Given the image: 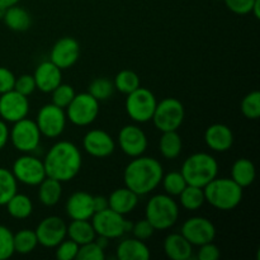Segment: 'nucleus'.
I'll use <instances>...</instances> for the list:
<instances>
[{
    "label": "nucleus",
    "mask_w": 260,
    "mask_h": 260,
    "mask_svg": "<svg viewBox=\"0 0 260 260\" xmlns=\"http://www.w3.org/2000/svg\"><path fill=\"white\" fill-rule=\"evenodd\" d=\"M14 253V234L9 228L0 225V260L12 258Z\"/></svg>",
    "instance_id": "58836bf2"
},
{
    "label": "nucleus",
    "mask_w": 260,
    "mask_h": 260,
    "mask_svg": "<svg viewBox=\"0 0 260 260\" xmlns=\"http://www.w3.org/2000/svg\"><path fill=\"white\" fill-rule=\"evenodd\" d=\"M35 231L40 245L56 248L68 236V225L58 216H48L38 223Z\"/></svg>",
    "instance_id": "4468645a"
},
{
    "label": "nucleus",
    "mask_w": 260,
    "mask_h": 260,
    "mask_svg": "<svg viewBox=\"0 0 260 260\" xmlns=\"http://www.w3.org/2000/svg\"><path fill=\"white\" fill-rule=\"evenodd\" d=\"M183 149L182 137L178 131L162 132L159 140V150L162 157L168 160L177 159Z\"/></svg>",
    "instance_id": "c756f323"
},
{
    "label": "nucleus",
    "mask_w": 260,
    "mask_h": 260,
    "mask_svg": "<svg viewBox=\"0 0 260 260\" xmlns=\"http://www.w3.org/2000/svg\"><path fill=\"white\" fill-rule=\"evenodd\" d=\"M18 182L12 170L0 168V206L7 205L8 201L17 193Z\"/></svg>",
    "instance_id": "473e14b6"
},
{
    "label": "nucleus",
    "mask_w": 260,
    "mask_h": 260,
    "mask_svg": "<svg viewBox=\"0 0 260 260\" xmlns=\"http://www.w3.org/2000/svg\"><path fill=\"white\" fill-rule=\"evenodd\" d=\"M36 89H37V86H36V81L33 75L23 74V75L15 78L14 90H17L18 93H20L22 95L29 96L30 94L35 93Z\"/></svg>",
    "instance_id": "79ce46f5"
},
{
    "label": "nucleus",
    "mask_w": 260,
    "mask_h": 260,
    "mask_svg": "<svg viewBox=\"0 0 260 260\" xmlns=\"http://www.w3.org/2000/svg\"><path fill=\"white\" fill-rule=\"evenodd\" d=\"M241 113L248 119H258L260 117V93L258 90L250 91L243 98L240 104Z\"/></svg>",
    "instance_id": "e433bc0d"
},
{
    "label": "nucleus",
    "mask_w": 260,
    "mask_h": 260,
    "mask_svg": "<svg viewBox=\"0 0 260 260\" xmlns=\"http://www.w3.org/2000/svg\"><path fill=\"white\" fill-rule=\"evenodd\" d=\"M180 173L189 185L205 188L218 174V162L207 152H196L188 156L182 165Z\"/></svg>",
    "instance_id": "20e7f679"
},
{
    "label": "nucleus",
    "mask_w": 260,
    "mask_h": 260,
    "mask_svg": "<svg viewBox=\"0 0 260 260\" xmlns=\"http://www.w3.org/2000/svg\"><path fill=\"white\" fill-rule=\"evenodd\" d=\"M220 249H218L217 245L213 244V241L212 243H207L201 245L197 254L198 259L200 260H217L220 258Z\"/></svg>",
    "instance_id": "49530a36"
},
{
    "label": "nucleus",
    "mask_w": 260,
    "mask_h": 260,
    "mask_svg": "<svg viewBox=\"0 0 260 260\" xmlns=\"http://www.w3.org/2000/svg\"><path fill=\"white\" fill-rule=\"evenodd\" d=\"M164 169L159 160L151 156L134 157L123 172L124 187L137 196H146L156 189L161 183Z\"/></svg>",
    "instance_id": "f03ea898"
},
{
    "label": "nucleus",
    "mask_w": 260,
    "mask_h": 260,
    "mask_svg": "<svg viewBox=\"0 0 260 260\" xmlns=\"http://www.w3.org/2000/svg\"><path fill=\"white\" fill-rule=\"evenodd\" d=\"M10 217L15 220H25L33 212V202L27 194L15 193L5 205Z\"/></svg>",
    "instance_id": "c85d7f7f"
},
{
    "label": "nucleus",
    "mask_w": 260,
    "mask_h": 260,
    "mask_svg": "<svg viewBox=\"0 0 260 260\" xmlns=\"http://www.w3.org/2000/svg\"><path fill=\"white\" fill-rule=\"evenodd\" d=\"M66 215L71 220H90L95 213L93 205V196L88 192H75L68 198L65 205Z\"/></svg>",
    "instance_id": "aec40b11"
},
{
    "label": "nucleus",
    "mask_w": 260,
    "mask_h": 260,
    "mask_svg": "<svg viewBox=\"0 0 260 260\" xmlns=\"http://www.w3.org/2000/svg\"><path fill=\"white\" fill-rule=\"evenodd\" d=\"M178 197H179L180 206L187 211L200 210L206 202L203 188L194 187V185L189 184L182 190V193Z\"/></svg>",
    "instance_id": "7c9ffc66"
},
{
    "label": "nucleus",
    "mask_w": 260,
    "mask_h": 260,
    "mask_svg": "<svg viewBox=\"0 0 260 260\" xmlns=\"http://www.w3.org/2000/svg\"><path fill=\"white\" fill-rule=\"evenodd\" d=\"M4 14H5V8L0 7V19L2 20H3V17H4Z\"/></svg>",
    "instance_id": "864d4df0"
},
{
    "label": "nucleus",
    "mask_w": 260,
    "mask_h": 260,
    "mask_svg": "<svg viewBox=\"0 0 260 260\" xmlns=\"http://www.w3.org/2000/svg\"><path fill=\"white\" fill-rule=\"evenodd\" d=\"M29 113L28 96L22 95L17 90L0 94V118L7 123H14L25 118Z\"/></svg>",
    "instance_id": "2eb2a0df"
},
{
    "label": "nucleus",
    "mask_w": 260,
    "mask_h": 260,
    "mask_svg": "<svg viewBox=\"0 0 260 260\" xmlns=\"http://www.w3.org/2000/svg\"><path fill=\"white\" fill-rule=\"evenodd\" d=\"M255 165L246 157L238 159L231 168V179L241 188L250 187L255 180Z\"/></svg>",
    "instance_id": "a878e982"
},
{
    "label": "nucleus",
    "mask_w": 260,
    "mask_h": 260,
    "mask_svg": "<svg viewBox=\"0 0 260 260\" xmlns=\"http://www.w3.org/2000/svg\"><path fill=\"white\" fill-rule=\"evenodd\" d=\"M95 243L98 244L102 249H104V250H106L109 245V239L104 238V236H98V238H95Z\"/></svg>",
    "instance_id": "8fccbe9b"
},
{
    "label": "nucleus",
    "mask_w": 260,
    "mask_h": 260,
    "mask_svg": "<svg viewBox=\"0 0 260 260\" xmlns=\"http://www.w3.org/2000/svg\"><path fill=\"white\" fill-rule=\"evenodd\" d=\"M12 173L17 182L29 187H37L47 177L43 160L29 154L22 155L13 162Z\"/></svg>",
    "instance_id": "9b49d317"
},
{
    "label": "nucleus",
    "mask_w": 260,
    "mask_h": 260,
    "mask_svg": "<svg viewBox=\"0 0 260 260\" xmlns=\"http://www.w3.org/2000/svg\"><path fill=\"white\" fill-rule=\"evenodd\" d=\"M66 118L78 127L90 126L99 114V102L86 93L75 94L73 101L66 107Z\"/></svg>",
    "instance_id": "0eeeda50"
},
{
    "label": "nucleus",
    "mask_w": 260,
    "mask_h": 260,
    "mask_svg": "<svg viewBox=\"0 0 260 260\" xmlns=\"http://www.w3.org/2000/svg\"><path fill=\"white\" fill-rule=\"evenodd\" d=\"M160 184H162L164 192L167 194L172 196V197H178L182 193V190L188 185L180 172H170L168 174H164Z\"/></svg>",
    "instance_id": "f704fd0d"
},
{
    "label": "nucleus",
    "mask_w": 260,
    "mask_h": 260,
    "mask_svg": "<svg viewBox=\"0 0 260 260\" xmlns=\"http://www.w3.org/2000/svg\"><path fill=\"white\" fill-rule=\"evenodd\" d=\"M83 149L90 156L103 159L113 154L116 142L108 132L103 129H90L83 137Z\"/></svg>",
    "instance_id": "a211bd4d"
},
{
    "label": "nucleus",
    "mask_w": 260,
    "mask_h": 260,
    "mask_svg": "<svg viewBox=\"0 0 260 260\" xmlns=\"http://www.w3.org/2000/svg\"><path fill=\"white\" fill-rule=\"evenodd\" d=\"M79 251V245L71 239H63L57 246H56V258L60 260H74L76 259Z\"/></svg>",
    "instance_id": "a19ab883"
},
{
    "label": "nucleus",
    "mask_w": 260,
    "mask_h": 260,
    "mask_svg": "<svg viewBox=\"0 0 260 260\" xmlns=\"http://www.w3.org/2000/svg\"><path fill=\"white\" fill-rule=\"evenodd\" d=\"M3 22L5 23V25L10 30H14V32H25V30H28L30 28L32 17H30L28 10L19 7L18 4H15L5 9Z\"/></svg>",
    "instance_id": "393cba45"
},
{
    "label": "nucleus",
    "mask_w": 260,
    "mask_h": 260,
    "mask_svg": "<svg viewBox=\"0 0 260 260\" xmlns=\"http://www.w3.org/2000/svg\"><path fill=\"white\" fill-rule=\"evenodd\" d=\"M38 245L37 235L35 230L30 229H22L14 234V251L20 255H27L33 250H36Z\"/></svg>",
    "instance_id": "2f4dec72"
},
{
    "label": "nucleus",
    "mask_w": 260,
    "mask_h": 260,
    "mask_svg": "<svg viewBox=\"0 0 260 260\" xmlns=\"http://www.w3.org/2000/svg\"><path fill=\"white\" fill-rule=\"evenodd\" d=\"M33 78L38 90L42 93H51L62 83V70L50 60L43 61L36 68Z\"/></svg>",
    "instance_id": "6ab92c4d"
},
{
    "label": "nucleus",
    "mask_w": 260,
    "mask_h": 260,
    "mask_svg": "<svg viewBox=\"0 0 260 260\" xmlns=\"http://www.w3.org/2000/svg\"><path fill=\"white\" fill-rule=\"evenodd\" d=\"M75 89L70 85V84H62L61 83L57 88L53 89L51 91V95H52V103L56 104L60 108L65 109L66 107L70 104V102L73 101V98L75 96Z\"/></svg>",
    "instance_id": "4c0bfd02"
},
{
    "label": "nucleus",
    "mask_w": 260,
    "mask_h": 260,
    "mask_svg": "<svg viewBox=\"0 0 260 260\" xmlns=\"http://www.w3.org/2000/svg\"><path fill=\"white\" fill-rule=\"evenodd\" d=\"M93 205L95 212L106 210V208H108V198L104 197V196H93Z\"/></svg>",
    "instance_id": "09e8293b"
},
{
    "label": "nucleus",
    "mask_w": 260,
    "mask_h": 260,
    "mask_svg": "<svg viewBox=\"0 0 260 260\" xmlns=\"http://www.w3.org/2000/svg\"><path fill=\"white\" fill-rule=\"evenodd\" d=\"M90 220L96 236H104L111 240V239L121 238L126 234L124 230L126 218L123 217V215L111 210L109 207L94 213Z\"/></svg>",
    "instance_id": "f8f14e48"
},
{
    "label": "nucleus",
    "mask_w": 260,
    "mask_h": 260,
    "mask_svg": "<svg viewBox=\"0 0 260 260\" xmlns=\"http://www.w3.org/2000/svg\"><path fill=\"white\" fill-rule=\"evenodd\" d=\"M114 89L121 91L122 94H129L134 90H136L139 86H141L140 83V76L132 70H122L114 78Z\"/></svg>",
    "instance_id": "72a5a7b5"
},
{
    "label": "nucleus",
    "mask_w": 260,
    "mask_h": 260,
    "mask_svg": "<svg viewBox=\"0 0 260 260\" xmlns=\"http://www.w3.org/2000/svg\"><path fill=\"white\" fill-rule=\"evenodd\" d=\"M80 56V45L73 37H62L56 41L50 52V61L61 70L70 69L78 62Z\"/></svg>",
    "instance_id": "f3484780"
},
{
    "label": "nucleus",
    "mask_w": 260,
    "mask_h": 260,
    "mask_svg": "<svg viewBox=\"0 0 260 260\" xmlns=\"http://www.w3.org/2000/svg\"><path fill=\"white\" fill-rule=\"evenodd\" d=\"M180 234L193 246H201L215 240L216 228L208 218L194 216L184 221L180 229Z\"/></svg>",
    "instance_id": "ddd939ff"
},
{
    "label": "nucleus",
    "mask_w": 260,
    "mask_h": 260,
    "mask_svg": "<svg viewBox=\"0 0 260 260\" xmlns=\"http://www.w3.org/2000/svg\"><path fill=\"white\" fill-rule=\"evenodd\" d=\"M229 10L239 15H245L251 13L255 0H223Z\"/></svg>",
    "instance_id": "c03bdc74"
},
{
    "label": "nucleus",
    "mask_w": 260,
    "mask_h": 260,
    "mask_svg": "<svg viewBox=\"0 0 260 260\" xmlns=\"http://www.w3.org/2000/svg\"><path fill=\"white\" fill-rule=\"evenodd\" d=\"M162 249L168 258L173 260H188L193 255V245L182 234H169L165 238Z\"/></svg>",
    "instance_id": "4be33fe9"
},
{
    "label": "nucleus",
    "mask_w": 260,
    "mask_h": 260,
    "mask_svg": "<svg viewBox=\"0 0 260 260\" xmlns=\"http://www.w3.org/2000/svg\"><path fill=\"white\" fill-rule=\"evenodd\" d=\"M19 2H20V0H0V7H3V8H5V9H7V8L12 7V5L18 4Z\"/></svg>",
    "instance_id": "603ef678"
},
{
    "label": "nucleus",
    "mask_w": 260,
    "mask_h": 260,
    "mask_svg": "<svg viewBox=\"0 0 260 260\" xmlns=\"http://www.w3.org/2000/svg\"><path fill=\"white\" fill-rule=\"evenodd\" d=\"M205 142L212 151L226 152L233 147L234 134L223 123H213L205 132Z\"/></svg>",
    "instance_id": "412c9836"
},
{
    "label": "nucleus",
    "mask_w": 260,
    "mask_h": 260,
    "mask_svg": "<svg viewBox=\"0 0 260 260\" xmlns=\"http://www.w3.org/2000/svg\"><path fill=\"white\" fill-rule=\"evenodd\" d=\"M145 218L154 226L155 230H168L173 228L179 218V205L167 193L155 194L147 202Z\"/></svg>",
    "instance_id": "39448f33"
},
{
    "label": "nucleus",
    "mask_w": 260,
    "mask_h": 260,
    "mask_svg": "<svg viewBox=\"0 0 260 260\" xmlns=\"http://www.w3.org/2000/svg\"><path fill=\"white\" fill-rule=\"evenodd\" d=\"M68 236L80 246L95 240L96 234L89 220H71L68 226Z\"/></svg>",
    "instance_id": "cd10ccee"
},
{
    "label": "nucleus",
    "mask_w": 260,
    "mask_h": 260,
    "mask_svg": "<svg viewBox=\"0 0 260 260\" xmlns=\"http://www.w3.org/2000/svg\"><path fill=\"white\" fill-rule=\"evenodd\" d=\"M251 14H253L256 19L260 18V0H255L253 8H251Z\"/></svg>",
    "instance_id": "3c124183"
},
{
    "label": "nucleus",
    "mask_w": 260,
    "mask_h": 260,
    "mask_svg": "<svg viewBox=\"0 0 260 260\" xmlns=\"http://www.w3.org/2000/svg\"><path fill=\"white\" fill-rule=\"evenodd\" d=\"M243 189L230 178H217L211 180L205 188L206 202L220 211H231L240 205Z\"/></svg>",
    "instance_id": "7ed1b4c3"
},
{
    "label": "nucleus",
    "mask_w": 260,
    "mask_h": 260,
    "mask_svg": "<svg viewBox=\"0 0 260 260\" xmlns=\"http://www.w3.org/2000/svg\"><path fill=\"white\" fill-rule=\"evenodd\" d=\"M15 75L8 68L0 66V94L7 93L14 89Z\"/></svg>",
    "instance_id": "a18cd8bd"
},
{
    "label": "nucleus",
    "mask_w": 260,
    "mask_h": 260,
    "mask_svg": "<svg viewBox=\"0 0 260 260\" xmlns=\"http://www.w3.org/2000/svg\"><path fill=\"white\" fill-rule=\"evenodd\" d=\"M62 196V183L46 177L38 184V200L46 207L57 205Z\"/></svg>",
    "instance_id": "bb28decb"
},
{
    "label": "nucleus",
    "mask_w": 260,
    "mask_h": 260,
    "mask_svg": "<svg viewBox=\"0 0 260 260\" xmlns=\"http://www.w3.org/2000/svg\"><path fill=\"white\" fill-rule=\"evenodd\" d=\"M116 254L119 260H147L151 256L145 241L136 238L122 240L117 246Z\"/></svg>",
    "instance_id": "b1692460"
},
{
    "label": "nucleus",
    "mask_w": 260,
    "mask_h": 260,
    "mask_svg": "<svg viewBox=\"0 0 260 260\" xmlns=\"http://www.w3.org/2000/svg\"><path fill=\"white\" fill-rule=\"evenodd\" d=\"M157 101L151 90L146 88H139L127 94L126 112L129 118L136 123H146L151 121Z\"/></svg>",
    "instance_id": "1a4fd4ad"
},
{
    "label": "nucleus",
    "mask_w": 260,
    "mask_h": 260,
    "mask_svg": "<svg viewBox=\"0 0 260 260\" xmlns=\"http://www.w3.org/2000/svg\"><path fill=\"white\" fill-rule=\"evenodd\" d=\"M66 121L68 118H66L65 109L50 103L41 107L37 113L36 123L42 136L47 139H57L65 131Z\"/></svg>",
    "instance_id": "9d476101"
},
{
    "label": "nucleus",
    "mask_w": 260,
    "mask_h": 260,
    "mask_svg": "<svg viewBox=\"0 0 260 260\" xmlns=\"http://www.w3.org/2000/svg\"><path fill=\"white\" fill-rule=\"evenodd\" d=\"M78 260H104L106 259V250L102 249L95 240L86 243L84 245L79 246L78 255H76Z\"/></svg>",
    "instance_id": "ea45409f"
},
{
    "label": "nucleus",
    "mask_w": 260,
    "mask_h": 260,
    "mask_svg": "<svg viewBox=\"0 0 260 260\" xmlns=\"http://www.w3.org/2000/svg\"><path fill=\"white\" fill-rule=\"evenodd\" d=\"M88 93L93 95L98 102L107 101L111 98L114 93L113 81L108 80L106 78H96L90 83L88 89Z\"/></svg>",
    "instance_id": "c9c22d12"
},
{
    "label": "nucleus",
    "mask_w": 260,
    "mask_h": 260,
    "mask_svg": "<svg viewBox=\"0 0 260 260\" xmlns=\"http://www.w3.org/2000/svg\"><path fill=\"white\" fill-rule=\"evenodd\" d=\"M40 128H38L36 121L28 119L27 117L20 121L13 123L12 128H9V140L15 150L29 154L38 149L41 142Z\"/></svg>",
    "instance_id": "6e6552de"
},
{
    "label": "nucleus",
    "mask_w": 260,
    "mask_h": 260,
    "mask_svg": "<svg viewBox=\"0 0 260 260\" xmlns=\"http://www.w3.org/2000/svg\"><path fill=\"white\" fill-rule=\"evenodd\" d=\"M139 203V196L127 187L113 190L108 197V207L121 215L131 213Z\"/></svg>",
    "instance_id": "5701e85b"
},
{
    "label": "nucleus",
    "mask_w": 260,
    "mask_h": 260,
    "mask_svg": "<svg viewBox=\"0 0 260 260\" xmlns=\"http://www.w3.org/2000/svg\"><path fill=\"white\" fill-rule=\"evenodd\" d=\"M43 165L48 178L61 183L70 182L80 172L83 156L75 144L70 141H58L47 151Z\"/></svg>",
    "instance_id": "f257e3e1"
},
{
    "label": "nucleus",
    "mask_w": 260,
    "mask_h": 260,
    "mask_svg": "<svg viewBox=\"0 0 260 260\" xmlns=\"http://www.w3.org/2000/svg\"><path fill=\"white\" fill-rule=\"evenodd\" d=\"M155 231L156 230L154 229V226H152L146 218H144V220H140L137 221V222H134L131 233L134 234V238L139 239V240H142V241H146L154 235Z\"/></svg>",
    "instance_id": "37998d69"
},
{
    "label": "nucleus",
    "mask_w": 260,
    "mask_h": 260,
    "mask_svg": "<svg viewBox=\"0 0 260 260\" xmlns=\"http://www.w3.org/2000/svg\"><path fill=\"white\" fill-rule=\"evenodd\" d=\"M119 149L129 157H137L144 155L149 146V140L144 129L136 124H127L122 127L118 134Z\"/></svg>",
    "instance_id": "dca6fc26"
},
{
    "label": "nucleus",
    "mask_w": 260,
    "mask_h": 260,
    "mask_svg": "<svg viewBox=\"0 0 260 260\" xmlns=\"http://www.w3.org/2000/svg\"><path fill=\"white\" fill-rule=\"evenodd\" d=\"M8 141H9V127L7 122L0 119V151L7 146Z\"/></svg>",
    "instance_id": "de8ad7c7"
},
{
    "label": "nucleus",
    "mask_w": 260,
    "mask_h": 260,
    "mask_svg": "<svg viewBox=\"0 0 260 260\" xmlns=\"http://www.w3.org/2000/svg\"><path fill=\"white\" fill-rule=\"evenodd\" d=\"M185 109L177 98H165L157 102L152 114V123L160 132L178 131L183 124Z\"/></svg>",
    "instance_id": "423d86ee"
}]
</instances>
